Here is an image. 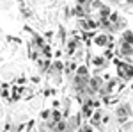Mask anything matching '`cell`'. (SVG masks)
Segmentation results:
<instances>
[{"label": "cell", "instance_id": "6da1fadb", "mask_svg": "<svg viewBox=\"0 0 133 132\" xmlns=\"http://www.w3.org/2000/svg\"><path fill=\"white\" fill-rule=\"evenodd\" d=\"M121 75H124V77H133V68L128 66V64L121 66Z\"/></svg>", "mask_w": 133, "mask_h": 132}, {"label": "cell", "instance_id": "7a4b0ae2", "mask_svg": "<svg viewBox=\"0 0 133 132\" xmlns=\"http://www.w3.org/2000/svg\"><path fill=\"white\" fill-rule=\"evenodd\" d=\"M96 45L105 47V45H107V36H98V38H96Z\"/></svg>", "mask_w": 133, "mask_h": 132}, {"label": "cell", "instance_id": "3957f363", "mask_svg": "<svg viewBox=\"0 0 133 132\" xmlns=\"http://www.w3.org/2000/svg\"><path fill=\"white\" fill-rule=\"evenodd\" d=\"M78 73H80V75H85V73H87L85 66H80V68H78Z\"/></svg>", "mask_w": 133, "mask_h": 132}, {"label": "cell", "instance_id": "277c9868", "mask_svg": "<svg viewBox=\"0 0 133 132\" xmlns=\"http://www.w3.org/2000/svg\"><path fill=\"white\" fill-rule=\"evenodd\" d=\"M91 0H80V4H89Z\"/></svg>", "mask_w": 133, "mask_h": 132}]
</instances>
